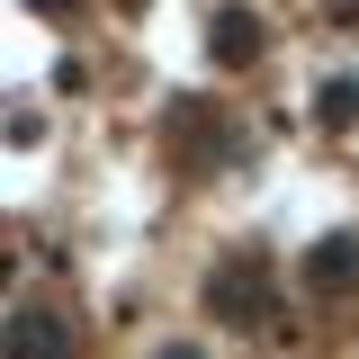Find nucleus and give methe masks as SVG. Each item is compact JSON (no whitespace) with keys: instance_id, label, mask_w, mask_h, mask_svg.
<instances>
[{"instance_id":"1","label":"nucleus","mask_w":359,"mask_h":359,"mask_svg":"<svg viewBox=\"0 0 359 359\" xmlns=\"http://www.w3.org/2000/svg\"><path fill=\"white\" fill-rule=\"evenodd\" d=\"M9 351L18 359H72V332H63L54 314H18V323H9Z\"/></svg>"}]
</instances>
